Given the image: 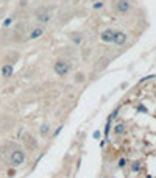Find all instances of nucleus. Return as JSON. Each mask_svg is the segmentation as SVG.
Returning a JSON list of instances; mask_svg holds the SVG:
<instances>
[{
  "mask_svg": "<svg viewBox=\"0 0 156 178\" xmlns=\"http://www.w3.org/2000/svg\"><path fill=\"white\" fill-rule=\"evenodd\" d=\"M114 6H116L117 13L127 14L128 11L131 10V2L130 0H116V2H114Z\"/></svg>",
  "mask_w": 156,
  "mask_h": 178,
  "instance_id": "obj_3",
  "label": "nucleus"
},
{
  "mask_svg": "<svg viewBox=\"0 0 156 178\" xmlns=\"http://www.w3.org/2000/svg\"><path fill=\"white\" fill-rule=\"evenodd\" d=\"M24 142H25V144H28L30 149H33V147L36 145V142L33 141V138L30 136V134H24Z\"/></svg>",
  "mask_w": 156,
  "mask_h": 178,
  "instance_id": "obj_9",
  "label": "nucleus"
},
{
  "mask_svg": "<svg viewBox=\"0 0 156 178\" xmlns=\"http://www.w3.org/2000/svg\"><path fill=\"white\" fill-rule=\"evenodd\" d=\"M24 161H25V153H24V150L14 149L13 152L10 153V162H11V166H14V167H19L20 164H24Z\"/></svg>",
  "mask_w": 156,
  "mask_h": 178,
  "instance_id": "obj_1",
  "label": "nucleus"
},
{
  "mask_svg": "<svg viewBox=\"0 0 156 178\" xmlns=\"http://www.w3.org/2000/svg\"><path fill=\"white\" fill-rule=\"evenodd\" d=\"M13 72H14L13 64H3V67H2V77H5V78H10V77L13 75Z\"/></svg>",
  "mask_w": 156,
  "mask_h": 178,
  "instance_id": "obj_5",
  "label": "nucleus"
},
{
  "mask_svg": "<svg viewBox=\"0 0 156 178\" xmlns=\"http://www.w3.org/2000/svg\"><path fill=\"white\" fill-rule=\"evenodd\" d=\"M117 133H122V125H117V128H116Z\"/></svg>",
  "mask_w": 156,
  "mask_h": 178,
  "instance_id": "obj_12",
  "label": "nucleus"
},
{
  "mask_svg": "<svg viewBox=\"0 0 156 178\" xmlns=\"http://www.w3.org/2000/svg\"><path fill=\"white\" fill-rule=\"evenodd\" d=\"M69 71H70V66H69L67 61L59 60V61H56V63H55V72H56V75L66 77L67 73H69Z\"/></svg>",
  "mask_w": 156,
  "mask_h": 178,
  "instance_id": "obj_2",
  "label": "nucleus"
},
{
  "mask_svg": "<svg viewBox=\"0 0 156 178\" xmlns=\"http://www.w3.org/2000/svg\"><path fill=\"white\" fill-rule=\"evenodd\" d=\"M111 42H114L116 45H123L125 42H127V34H125L123 31H114Z\"/></svg>",
  "mask_w": 156,
  "mask_h": 178,
  "instance_id": "obj_4",
  "label": "nucleus"
},
{
  "mask_svg": "<svg viewBox=\"0 0 156 178\" xmlns=\"http://www.w3.org/2000/svg\"><path fill=\"white\" fill-rule=\"evenodd\" d=\"M112 34H114V30L112 28H108V30H105L103 33H102V41L103 42H111L112 41Z\"/></svg>",
  "mask_w": 156,
  "mask_h": 178,
  "instance_id": "obj_6",
  "label": "nucleus"
},
{
  "mask_svg": "<svg viewBox=\"0 0 156 178\" xmlns=\"http://www.w3.org/2000/svg\"><path fill=\"white\" fill-rule=\"evenodd\" d=\"M94 8H95V10H102V8H103V2H97V3H94Z\"/></svg>",
  "mask_w": 156,
  "mask_h": 178,
  "instance_id": "obj_10",
  "label": "nucleus"
},
{
  "mask_svg": "<svg viewBox=\"0 0 156 178\" xmlns=\"http://www.w3.org/2000/svg\"><path fill=\"white\" fill-rule=\"evenodd\" d=\"M47 131H48V125H42V128H41V133H42V134H45V133H47Z\"/></svg>",
  "mask_w": 156,
  "mask_h": 178,
  "instance_id": "obj_11",
  "label": "nucleus"
},
{
  "mask_svg": "<svg viewBox=\"0 0 156 178\" xmlns=\"http://www.w3.org/2000/svg\"><path fill=\"white\" fill-rule=\"evenodd\" d=\"M42 33H44V28H42V27H36V28L33 30L31 33H30V39H36V38H39Z\"/></svg>",
  "mask_w": 156,
  "mask_h": 178,
  "instance_id": "obj_7",
  "label": "nucleus"
},
{
  "mask_svg": "<svg viewBox=\"0 0 156 178\" xmlns=\"http://www.w3.org/2000/svg\"><path fill=\"white\" fill-rule=\"evenodd\" d=\"M37 21H39V22L50 21V13H48V11H42V13H39V14H37Z\"/></svg>",
  "mask_w": 156,
  "mask_h": 178,
  "instance_id": "obj_8",
  "label": "nucleus"
}]
</instances>
